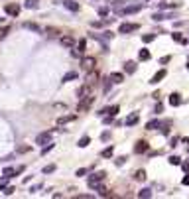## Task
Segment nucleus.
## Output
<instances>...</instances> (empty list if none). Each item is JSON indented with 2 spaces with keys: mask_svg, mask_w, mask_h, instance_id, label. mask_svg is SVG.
<instances>
[{
  "mask_svg": "<svg viewBox=\"0 0 189 199\" xmlns=\"http://www.w3.org/2000/svg\"><path fill=\"white\" fill-rule=\"evenodd\" d=\"M93 103H95V95H93V93H91L89 97H85V99H81V101H79V112H85V110H89Z\"/></svg>",
  "mask_w": 189,
  "mask_h": 199,
  "instance_id": "nucleus-1",
  "label": "nucleus"
},
{
  "mask_svg": "<svg viewBox=\"0 0 189 199\" xmlns=\"http://www.w3.org/2000/svg\"><path fill=\"white\" fill-rule=\"evenodd\" d=\"M105 177H106V174H105V171H97L95 175H91V177H89V181H87V184H89V187H93V189H95V187L99 185L101 181L105 180Z\"/></svg>",
  "mask_w": 189,
  "mask_h": 199,
  "instance_id": "nucleus-2",
  "label": "nucleus"
},
{
  "mask_svg": "<svg viewBox=\"0 0 189 199\" xmlns=\"http://www.w3.org/2000/svg\"><path fill=\"white\" fill-rule=\"evenodd\" d=\"M49 142H51V134H49V132H41V134H37L36 144H40V146H45V144H49Z\"/></svg>",
  "mask_w": 189,
  "mask_h": 199,
  "instance_id": "nucleus-3",
  "label": "nucleus"
},
{
  "mask_svg": "<svg viewBox=\"0 0 189 199\" xmlns=\"http://www.w3.org/2000/svg\"><path fill=\"white\" fill-rule=\"evenodd\" d=\"M81 65H83V69H85V71H93V69H95V65H97V61H95V57H83Z\"/></svg>",
  "mask_w": 189,
  "mask_h": 199,
  "instance_id": "nucleus-4",
  "label": "nucleus"
},
{
  "mask_svg": "<svg viewBox=\"0 0 189 199\" xmlns=\"http://www.w3.org/2000/svg\"><path fill=\"white\" fill-rule=\"evenodd\" d=\"M148 150H150V144L146 140H138L136 146H134V152L136 154H144V152H148Z\"/></svg>",
  "mask_w": 189,
  "mask_h": 199,
  "instance_id": "nucleus-5",
  "label": "nucleus"
},
{
  "mask_svg": "<svg viewBox=\"0 0 189 199\" xmlns=\"http://www.w3.org/2000/svg\"><path fill=\"white\" fill-rule=\"evenodd\" d=\"M138 30V24H120V28H118V32L120 34H130V32H136Z\"/></svg>",
  "mask_w": 189,
  "mask_h": 199,
  "instance_id": "nucleus-6",
  "label": "nucleus"
},
{
  "mask_svg": "<svg viewBox=\"0 0 189 199\" xmlns=\"http://www.w3.org/2000/svg\"><path fill=\"white\" fill-rule=\"evenodd\" d=\"M118 110H120V109H118V105H112V106H106V109H102V110L99 112V115H101V116H105V115L116 116V115H118Z\"/></svg>",
  "mask_w": 189,
  "mask_h": 199,
  "instance_id": "nucleus-7",
  "label": "nucleus"
},
{
  "mask_svg": "<svg viewBox=\"0 0 189 199\" xmlns=\"http://www.w3.org/2000/svg\"><path fill=\"white\" fill-rule=\"evenodd\" d=\"M4 12H6L8 16H18L20 14V6L18 4H6V6H4Z\"/></svg>",
  "mask_w": 189,
  "mask_h": 199,
  "instance_id": "nucleus-8",
  "label": "nucleus"
},
{
  "mask_svg": "<svg viewBox=\"0 0 189 199\" xmlns=\"http://www.w3.org/2000/svg\"><path fill=\"white\" fill-rule=\"evenodd\" d=\"M89 95H91V85H89V83H85L83 87L77 91V99L81 101V99H85V97H89Z\"/></svg>",
  "mask_w": 189,
  "mask_h": 199,
  "instance_id": "nucleus-9",
  "label": "nucleus"
},
{
  "mask_svg": "<svg viewBox=\"0 0 189 199\" xmlns=\"http://www.w3.org/2000/svg\"><path fill=\"white\" fill-rule=\"evenodd\" d=\"M63 6L71 12H79V2H75V0H63Z\"/></svg>",
  "mask_w": 189,
  "mask_h": 199,
  "instance_id": "nucleus-10",
  "label": "nucleus"
},
{
  "mask_svg": "<svg viewBox=\"0 0 189 199\" xmlns=\"http://www.w3.org/2000/svg\"><path fill=\"white\" fill-rule=\"evenodd\" d=\"M165 75H167V73H165V69H160V71H158V73H156V75H154V77H152V79H150V83H152V85H158V83L161 81V79H164V77H165Z\"/></svg>",
  "mask_w": 189,
  "mask_h": 199,
  "instance_id": "nucleus-11",
  "label": "nucleus"
},
{
  "mask_svg": "<svg viewBox=\"0 0 189 199\" xmlns=\"http://www.w3.org/2000/svg\"><path fill=\"white\" fill-rule=\"evenodd\" d=\"M140 120V116H138V112H132V115L130 116H126V120H124V124H126V126H134V124H136V122Z\"/></svg>",
  "mask_w": 189,
  "mask_h": 199,
  "instance_id": "nucleus-12",
  "label": "nucleus"
},
{
  "mask_svg": "<svg viewBox=\"0 0 189 199\" xmlns=\"http://www.w3.org/2000/svg\"><path fill=\"white\" fill-rule=\"evenodd\" d=\"M97 81H99V73H97V71H89V75H87V81H85V83H89L91 87H93V85H95Z\"/></svg>",
  "mask_w": 189,
  "mask_h": 199,
  "instance_id": "nucleus-13",
  "label": "nucleus"
},
{
  "mask_svg": "<svg viewBox=\"0 0 189 199\" xmlns=\"http://www.w3.org/2000/svg\"><path fill=\"white\" fill-rule=\"evenodd\" d=\"M109 81H112V83L118 85V83L124 81V75H122V73H110V75H109Z\"/></svg>",
  "mask_w": 189,
  "mask_h": 199,
  "instance_id": "nucleus-14",
  "label": "nucleus"
},
{
  "mask_svg": "<svg viewBox=\"0 0 189 199\" xmlns=\"http://www.w3.org/2000/svg\"><path fill=\"white\" fill-rule=\"evenodd\" d=\"M170 105H171V106H179V105H181V97L177 95V93H171V95H170Z\"/></svg>",
  "mask_w": 189,
  "mask_h": 199,
  "instance_id": "nucleus-15",
  "label": "nucleus"
},
{
  "mask_svg": "<svg viewBox=\"0 0 189 199\" xmlns=\"http://www.w3.org/2000/svg\"><path fill=\"white\" fill-rule=\"evenodd\" d=\"M85 47H87V40H81V41H79V44H77V50H75V51H73V55H75V57H77V55H79V53H83V51H85Z\"/></svg>",
  "mask_w": 189,
  "mask_h": 199,
  "instance_id": "nucleus-16",
  "label": "nucleus"
},
{
  "mask_svg": "<svg viewBox=\"0 0 189 199\" xmlns=\"http://www.w3.org/2000/svg\"><path fill=\"white\" fill-rule=\"evenodd\" d=\"M138 10H142V4H136V6H128V8L120 10V14H134V12H138Z\"/></svg>",
  "mask_w": 189,
  "mask_h": 199,
  "instance_id": "nucleus-17",
  "label": "nucleus"
},
{
  "mask_svg": "<svg viewBox=\"0 0 189 199\" xmlns=\"http://www.w3.org/2000/svg\"><path fill=\"white\" fill-rule=\"evenodd\" d=\"M161 126H164V122H161V120H150L148 124H146L148 130H156V128H161Z\"/></svg>",
  "mask_w": 189,
  "mask_h": 199,
  "instance_id": "nucleus-18",
  "label": "nucleus"
},
{
  "mask_svg": "<svg viewBox=\"0 0 189 199\" xmlns=\"http://www.w3.org/2000/svg\"><path fill=\"white\" fill-rule=\"evenodd\" d=\"M61 45H65V47H73L75 45V40L71 36H63L61 37Z\"/></svg>",
  "mask_w": 189,
  "mask_h": 199,
  "instance_id": "nucleus-19",
  "label": "nucleus"
},
{
  "mask_svg": "<svg viewBox=\"0 0 189 199\" xmlns=\"http://www.w3.org/2000/svg\"><path fill=\"white\" fill-rule=\"evenodd\" d=\"M75 115H67V116H61V118H57V124H67V122H73L75 120Z\"/></svg>",
  "mask_w": 189,
  "mask_h": 199,
  "instance_id": "nucleus-20",
  "label": "nucleus"
},
{
  "mask_svg": "<svg viewBox=\"0 0 189 199\" xmlns=\"http://www.w3.org/2000/svg\"><path fill=\"white\" fill-rule=\"evenodd\" d=\"M101 156H102V158H112V156H114V148H112V146H106V148L101 152Z\"/></svg>",
  "mask_w": 189,
  "mask_h": 199,
  "instance_id": "nucleus-21",
  "label": "nucleus"
},
{
  "mask_svg": "<svg viewBox=\"0 0 189 199\" xmlns=\"http://www.w3.org/2000/svg\"><path fill=\"white\" fill-rule=\"evenodd\" d=\"M124 71H126V73H134V71H136V63H134V61H126V63H124Z\"/></svg>",
  "mask_w": 189,
  "mask_h": 199,
  "instance_id": "nucleus-22",
  "label": "nucleus"
},
{
  "mask_svg": "<svg viewBox=\"0 0 189 199\" xmlns=\"http://www.w3.org/2000/svg\"><path fill=\"white\" fill-rule=\"evenodd\" d=\"M24 28L26 30H32V32H40V26L34 24V22H24Z\"/></svg>",
  "mask_w": 189,
  "mask_h": 199,
  "instance_id": "nucleus-23",
  "label": "nucleus"
},
{
  "mask_svg": "<svg viewBox=\"0 0 189 199\" xmlns=\"http://www.w3.org/2000/svg\"><path fill=\"white\" fill-rule=\"evenodd\" d=\"M73 79H77V73H75V71H69V73H65V75H63V83L73 81Z\"/></svg>",
  "mask_w": 189,
  "mask_h": 199,
  "instance_id": "nucleus-24",
  "label": "nucleus"
},
{
  "mask_svg": "<svg viewBox=\"0 0 189 199\" xmlns=\"http://www.w3.org/2000/svg\"><path fill=\"white\" fill-rule=\"evenodd\" d=\"M138 57H140V61H148V59H150V51L148 50H140Z\"/></svg>",
  "mask_w": 189,
  "mask_h": 199,
  "instance_id": "nucleus-25",
  "label": "nucleus"
},
{
  "mask_svg": "<svg viewBox=\"0 0 189 199\" xmlns=\"http://www.w3.org/2000/svg\"><path fill=\"white\" fill-rule=\"evenodd\" d=\"M89 142H91V138H89V136H83V138H81V140L77 142V146H79V148H87Z\"/></svg>",
  "mask_w": 189,
  "mask_h": 199,
  "instance_id": "nucleus-26",
  "label": "nucleus"
},
{
  "mask_svg": "<svg viewBox=\"0 0 189 199\" xmlns=\"http://www.w3.org/2000/svg\"><path fill=\"white\" fill-rule=\"evenodd\" d=\"M171 166H181V158L179 156H170V160H167Z\"/></svg>",
  "mask_w": 189,
  "mask_h": 199,
  "instance_id": "nucleus-27",
  "label": "nucleus"
},
{
  "mask_svg": "<svg viewBox=\"0 0 189 199\" xmlns=\"http://www.w3.org/2000/svg\"><path fill=\"white\" fill-rule=\"evenodd\" d=\"M154 40H156V34H146V36H142V41H144V44H152Z\"/></svg>",
  "mask_w": 189,
  "mask_h": 199,
  "instance_id": "nucleus-28",
  "label": "nucleus"
},
{
  "mask_svg": "<svg viewBox=\"0 0 189 199\" xmlns=\"http://www.w3.org/2000/svg\"><path fill=\"white\" fill-rule=\"evenodd\" d=\"M171 37H174L177 44H187V40H185V37H183L181 34H171Z\"/></svg>",
  "mask_w": 189,
  "mask_h": 199,
  "instance_id": "nucleus-29",
  "label": "nucleus"
},
{
  "mask_svg": "<svg viewBox=\"0 0 189 199\" xmlns=\"http://www.w3.org/2000/svg\"><path fill=\"white\" fill-rule=\"evenodd\" d=\"M8 34H10V26H6V28H0V41H2Z\"/></svg>",
  "mask_w": 189,
  "mask_h": 199,
  "instance_id": "nucleus-30",
  "label": "nucleus"
},
{
  "mask_svg": "<svg viewBox=\"0 0 189 199\" xmlns=\"http://www.w3.org/2000/svg\"><path fill=\"white\" fill-rule=\"evenodd\" d=\"M134 177H136L138 181H144V180H146V171H144V170H138V171H136V175H134Z\"/></svg>",
  "mask_w": 189,
  "mask_h": 199,
  "instance_id": "nucleus-31",
  "label": "nucleus"
},
{
  "mask_svg": "<svg viewBox=\"0 0 189 199\" xmlns=\"http://www.w3.org/2000/svg\"><path fill=\"white\" fill-rule=\"evenodd\" d=\"M24 6H26V8H30V10H32V8H37V0H26Z\"/></svg>",
  "mask_w": 189,
  "mask_h": 199,
  "instance_id": "nucleus-32",
  "label": "nucleus"
},
{
  "mask_svg": "<svg viewBox=\"0 0 189 199\" xmlns=\"http://www.w3.org/2000/svg\"><path fill=\"white\" fill-rule=\"evenodd\" d=\"M4 175H6V177H14L16 175V170L14 168H4Z\"/></svg>",
  "mask_w": 189,
  "mask_h": 199,
  "instance_id": "nucleus-33",
  "label": "nucleus"
},
{
  "mask_svg": "<svg viewBox=\"0 0 189 199\" xmlns=\"http://www.w3.org/2000/svg\"><path fill=\"white\" fill-rule=\"evenodd\" d=\"M45 34H47V36H57L59 30H57V28H45Z\"/></svg>",
  "mask_w": 189,
  "mask_h": 199,
  "instance_id": "nucleus-34",
  "label": "nucleus"
},
{
  "mask_svg": "<svg viewBox=\"0 0 189 199\" xmlns=\"http://www.w3.org/2000/svg\"><path fill=\"white\" fill-rule=\"evenodd\" d=\"M138 197H152V191H150V189H142L138 193Z\"/></svg>",
  "mask_w": 189,
  "mask_h": 199,
  "instance_id": "nucleus-35",
  "label": "nucleus"
},
{
  "mask_svg": "<svg viewBox=\"0 0 189 199\" xmlns=\"http://www.w3.org/2000/svg\"><path fill=\"white\" fill-rule=\"evenodd\" d=\"M51 171H55V166H45V168H44V174H51Z\"/></svg>",
  "mask_w": 189,
  "mask_h": 199,
  "instance_id": "nucleus-36",
  "label": "nucleus"
},
{
  "mask_svg": "<svg viewBox=\"0 0 189 199\" xmlns=\"http://www.w3.org/2000/svg\"><path fill=\"white\" fill-rule=\"evenodd\" d=\"M124 162H126V156H120V158H116V162H114V164H116V166H122Z\"/></svg>",
  "mask_w": 189,
  "mask_h": 199,
  "instance_id": "nucleus-37",
  "label": "nucleus"
},
{
  "mask_svg": "<svg viewBox=\"0 0 189 199\" xmlns=\"http://www.w3.org/2000/svg\"><path fill=\"white\" fill-rule=\"evenodd\" d=\"M4 189V195H12L14 193V187H2Z\"/></svg>",
  "mask_w": 189,
  "mask_h": 199,
  "instance_id": "nucleus-38",
  "label": "nucleus"
},
{
  "mask_svg": "<svg viewBox=\"0 0 189 199\" xmlns=\"http://www.w3.org/2000/svg\"><path fill=\"white\" fill-rule=\"evenodd\" d=\"M152 18H154V20H165V16H164V14H158V12H156V14L152 16Z\"/></svg>",
  "mask_w": 189,
  "mask_h": 199,
  "instance_id": "nucleus-39",
  "label": "nucleus"
},
{
  "mask_svg": "<svg viewBox=\"0 0 189 199\" xmlns=\"http://www.w3.org/2000/svg\"><path fill=\"white\" fill-rule=\"evenodd\" d=\"M51 148H53V144H47V146H45L44 150H41V154H44V156H45V154H47V152H49V150H51Z\"/></svg>",
  "mask_w": 189,
  "mask_h": 199,
  "instance_id": "nucleus-40",
  "label": "nucleus"
},
{
  "mask_svg": "<svg viewBox=\"0 0 189 199\" xmlns=\"http://www.w3.org/2000/svg\"><path fill=\"white\" fill-rule=\"evenodd\" d=\"M18 152H20V154H24V152H30V146H20V148H18Z\"/></svg>",
  "mask_w": 189,
  "mask_h": 199,
  "instance_id": "nucleus-41",
  "label": "nucleus"
},
{
  "mask_svg": "<svg viewBox=\"0 0 189 199\" xmlns=\"http://www.w3.org/2000/svg\"><path fill=\"white\" fill-rule=\"evenodd\" d=\"M99 14H101V16H106V14H109V10H106V8H101Z\"/></svg>",
  "mask_w": 189,
  "mask_h": 199,
  "instance_id": "nucleus-42",
  "label": "nucleus"
},
{
  "mask_svg": "<svg viewBox=\"0 0 189 199\" xmlns=\"http://www.w3.org/2000/svg\"><path fill=\"white\" fill-rule=\"evenodd\" d=\"M85 174H87V170H85V168H81V170H77V175H85Z\"/></svg>",
  "mask_w": 189,
  "mask_h": 199,
  "instance_id": "nucleus-43",
  "label": "nucleus"
},
{
  "mask_svg": "<svg viewBox=\"0 0 189 199\" xmlns=\"http://www.w3.org/2000/svg\"><path fill=\"white\" fill-rule=\"evenodd\" d=\"M181 184H183V185H189V175H185V177H183V180H181Z\"/></svg>",
  "mask_w": 189,
  "mask_h": 199,
  "instance_id": "nucleus-44",
  "label": "nucleus"
},
{
  "mask_svg": "<svg viewBox=\"0 0 189 199\" xmlns=\"http://www.w3.org/2000/svg\"><path fill=\"white\" fill-rule=\"evenodd\" d=\"M181 168L185 170V171H189V162H185V164H181Z\"/></svg>",
  "mask_w": 189,
  "mask_h": 199,
  "instance_id": "nucleus-45",
  "label": "nucleus"
},
{
  "mask_svg": "<svg viewBox=\"0 0 189 199\" xmlns=\"http://www.w3.org/2000/svg\"><path fill=\"white\" fill-rule=\"evenodd\" d=\"M187 69H189V61H187Z\"/></svg>",
  "mask_w": 189,
  "mask_h": 199,
  "instance_id": "nucleus-46",
  "label": "nucleus"
}]
</instances>
